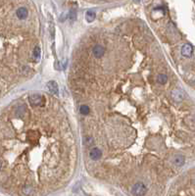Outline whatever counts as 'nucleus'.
<instances>
[{
    "label": "nucleus",
    "mask_w": 195,
    "mask_h": 196,
    "mask_svg": "<svg viewBox=\"0 0 195 196\" xmlns=\"http://www.w3.org/2000/svg\"><path fill=\"white\" fill-rule=\"evenodd\" d=\"M70 18H71V20H72V19H73V20H75V19H76V13H75V12H73V13L71 12Z\"/></svg>",
    "instance_id": "obj_14"
},
{
    "label": "nucleus",
    "mask_w": 195,
    "mask_h": 196,
    "mask_svg": "<svg viewBox=\"0 0 195 196\" xmlns=\"http://www.w3.org/2000/svg\"><path fill=\"white\" fill-rule=\"evenodd\" d=\"M85 19L88 23H92L95 19V13L93 11H88L86 12V15H85Z\"/></svg>",
    "instance_id": "obj_10"
},
{
    "label": "nucleus",
    "mask_w": 195,
    "mask_h": 196,
    "mask_svg": "<svg viewBox=\"0 0 195 196\" xmlns=\"http://www.w3.org/2000/svg\"><path fill=\"white\" fill-rule=\"evenodd\" d=\"M40 48L38 46H35L34 49H33V57H34V59L38 61L40 59Z\"/></svg>",
    "instance_id": "obj_11"
},
{
    "label": "nucleus",
    "mask_w": 195,
    "mask_h": 196,
    "mask_svg": "<svg viewBox=\"0 0 195 196\" xmlns=\"http://www.w3.org/2000/svg\"><path fill=\"white\" fill-rule=\"evenodd\" d=\"M192 46L190 44H184L182 48V54L185 57H189L192 54Z\"/></svg>",
    "instance_id": "obj_6"
},
{
    "label": "nucleus",
    "mask_w": 195,
    "mask_h": 196,
    "mask_svg": "<svg viewBox=\"0 0 195 196\" xmlns=\"http://www.w3.org/2000/svg\"><path fill=\"white\" fill-rule=\"evenodd\" d=\"M172 98H174L175 101H177V102H179V101L182 100V91H179L178 89H176L172 92Z\"/></svg>",
    "instance_id": "obj_8"
},
{
    "label": "nucleus",
    "mask_w": 195,
    "mask_h": 196,
    "mask_svg": "<svg viewBox=\"0 0 195 196\" xmlns=\"http://www.w3.org/2000/svg\"><path fill=\"white\" fill-rule=\"evenodd\" d=\"M28 100L32 106H40L43 103V97L39 94H32L28 96Z\"/></svg>",
    "instance_id": "obj_2"
},
{
    "label": "nucleus",
    "mask_w": 195,
    "mask_h": 196,
    "mask_svg": "<svg viewBox=\"0 0 195 196\" xmlns=\"http://www.w3.org/2000/svg\"><path fill=\"white\" fill-rule=\"evenodd\" d=\"M184 162H185V159L182 155H177L174 158V163H175L176 166L180 167V166H182L184 164Z\"/></svg>",
    "instance_id": "obj_9"
},
{
    "label": "nucleus",
    "mask_w": 195,
    "mask_h": 196,
    "mask_svg": "<svg viewBox=\"0 0 195 196\" xmlns=\"http://www.w3.org/2000/svg\"><path fill=\"white\" fill-rule=\"evenodd\" d=\"M157 81H158L159 83L165 84L166 83H167V76H166V75H163V74L159 75V76H158V78H157Z\"/></svg>",
    "instance_id": "obj_13"
},
{
    "label": "nucleus",
    "mask_w": 195,
    "mask_h": 196,
    "mask_svg": "<svg viewBox=\"0 0 195 196\" xmlns=\"http://www.w3.org/2000/svg\"><path fill=\"white\" fill-rule=\"evenodd\" d=\"M16 14H17V17L20 20H25L28 17V10H27V8H25V7H20V8L17 10Z\"/></svg>",
    "instance_id": "obj_5"
},
{
    "label": "nucleus",
    "mask_w": 195,
    "mask_h": 196,
    "mask_svg": "<svg viewBox=\"0 0 195 196\" xmlns=\"http://www.w3.org/2000/svg\"><path fill=\"white\" fill-rule=\"evenodd\" d=\"M47 86H48V89H49V91L51 92V93H53V94H57V93L59 92L58 85H57L56 82H54V81L49 82V83H48V84H47Z\"/></svg>",
    "instance_id": "obj_7"
},
{
    "label": "nucleus",
    "mask_w": 195,
    "mask_h": 196,
    "mask_svg": "<svg viewBox=\"0 0 195 196\" xmlns=\"http://www.w3.org/2000/svg\"><path fill=\"white\" fill-rule=\"evenodd\" d=\"M79 112H81L82 115H88L89 113V108L88 105H82L81 107H79Z\"/></svg>",
    "instance_id": "obj_12"
},
{
    "label": "nucleus",
    "mask_w": 195,
    "mask_h": 196,
    "mask_svg": "<svg viewBox=\"0 0 195 196\" xmlns=\"http://www.w3.org/2000/svg\"><path fill=\"white\" fill-rule=\"evenodd\" d=\"M104 52H105V49L101 45H95L92 48V54L94 55L95 58H101L103 56Z\"/></svg>",
    "instance_id": "obj_3"
},
{
    "label": "nucleus",
    "mask_w": 195,
    "mask_h": 196,
    "mask_svg": "<svg viewBox=\"0 0 195 196\" xmlns=\"http://www.w3.org/2000/svg\"><path fill=\"white\" fill-rule=\"evenodd\" d=\"M147 191L146 186L141 183H137L132 187V194L134 196H143Z\"/></svg>",
    "instance_id": "obj_1"
},
{
    "label": "nucleus",
    "mask_w": 195,
    "mask_h": 196,
    "mask_svg": "<svg viewBox=\"0 0 195 196\" xmlns=\"http://www.w3.org/2000/svg\"><path fill=\"white\" fill-rule=\"evenodd\" d=\"M89 156H90V158L92 159V160L96 161V160H98V159L101 158V156H102V152H101V150L98 149V148H93L89 152Z\"/></svg>",
    "instance_id": "obj_4"
},
{
    "label": "nucleus",
    "mask_w": 195,
    "mask_h": 196,
    "mask_svg": "<svg viewBox=\"0 0 195 196\" xmlns=\"http://www.w3.org/2000/svg\"><path fill=\"white\" fill-rule=\"evenodd\" d=\"M1 168H2V163L0 162V170H1Z\"/></svg>",
    "instance_id": "obj_15"
}]
</instances>
